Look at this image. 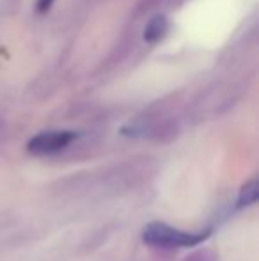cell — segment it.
Wrapping results in <instances>:
<instances>
[{"mask_svg":"<svg viewBox=\"0 0 259 261\" xmlns=\"http://www.w3.org/2000/svg\"><path fill=\"white\" fill-rule=\"evenodd\" d=\"M210 237V229L206 231H181L169 226L165 222H149L142 231V240L144 244L153 245L160 249H183V247H195L200 242Z\"/></svg>","mask_w":259,"mask_h":261,"instance_id":"1","label":"cell"},{"mask_svg":"<svg viewBox=\"0 0 259 261\" xmlns=\"http://www.w3.org/2000/svg\"><path fill=\"white\" fill-rule=\"evenodd\" d=\"M238 94L240 93L235 89L233 84H213L195 100L194 112L199 117L215 116V114L229 109L233 105V101L238 98Z\"/></svg>","mask_w":259,"mask_h":261,"instance_id":"2","label":"cell"},{"mask_svg":"<svg viewBox=\"0 0 259 261\" xmlns=\"http://www.w3.org/2000/svg\"><path fill=\"white\" fill-rule=\"evenodd\" d=\"M76 139L75 132L69 130H50L38 134L27 142V151L32 155H53L68 148Z\"/></svg>","mask_w":259,"mask_h":261,"instance_id":"3","label":"cell"},{"mask_svg":"<svg viewBox=\"0 0 259 261\" xmlns=\"http://www.w3.org/2000/svg\"><path fill=\"white\" fill-rule=\"evenodd\" d=\"M167 32V18L163 14H155L151 20L146 23L144 39L148 43H156L165 36Z\"/></svg>","mask_w":259,"mask_h":261,"instance_id":"4","label":"cell"},{"mask_svg":"<svg viewBox=\"0 0 259 261\" xmlns=\"http://www.w3.org/2000/svg\"><path fill=\"white\" fill-rule=\"evenodd\" d=\"M257 197H259V183H257V179H250V181H247L245 185L240 189L236 206L238 208L252 206L254 203H257Z\"/></svg>","mask_w":259,"mask_h":261,"instance_id":"5","label":"cell"},{"mask_svg":"<svg viewBox=\"0 0 259 261\" xmlns=\"http://www.w3.org/2000/svg\"><path fill=\"white\" fill-rule=\"evenodd\" d=\"M163 4V0H140L135 7V16H144V14L151 13V11L158 9Z\"/></svg>","mask_w":259,"mask_h":261,"instance_id":"6","label":"cell"},{"mask_svg":"<svg viewBox=\"0 0 259 261\" xmlns=\"http://www.w3.org/2000/svg\"><path fill=\"white\" fill-rule=\"evenodd\" d=\"M53 0H38V11L39 13H46V11L50 9V6H52Z\"/></svg>","mask_w":259,"mask_h":261,"instance_id":"7","label":"cell"}]
</instances>
